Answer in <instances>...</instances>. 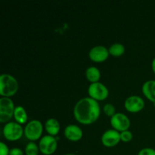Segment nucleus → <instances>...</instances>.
Returning <instances> with one entry per match:
<instances>
[{"label": "nucleus", "mask_w": 155, "mask_h": 155, "mask_svg": "<svg viewBox=\"0 0 155 155\" xmlns=\"http://www.w3.org/2000/svg\"><path fill=\"white\" fill-rule=\"evenodd\" d=\"M74 117L83 124L95 122L100 115V106L96 100L84 98L77 101L74 110Z\"/></svg>", "instance_id": "f257e3e1"}, {"label": "nucleus", "mask_w": 155, "mask_h": 155, "mask_svg": "<svg viewBox=\"0 0 155 155\" xmlns=\"http://www.w3.org/2000/svg\"><path fill=\"white\" fill-rule=\"evenodd\" d=\"M18 89V83L13 76L3 74L0 76V94L9 97L15 95Z\"/></svg>", "instance_id": "f03ea898"}, {"label": "nucleus", "mask_w": 155, "mask_h": 155, "mask_svg": "<svg viewBox=\"0 0 155 155\" xmlns=\"http://www.w3.org/2000/svg\"><path fill=\"white\" fill-rule=\"evenodd\" d=\"M15 107L14 102L8 97L0 98V122L5 123L8 121L14 115Z\"/></svg>", "instance_id": "7ed1b4c3"}, {"label": "nucleus", "mask_w": 155, "mask_h": 155, "mask_svg": "<svg viewBox=\"0 0 155 155\" xmlns=\"http://www.w3.org/2000/svg\"><path fill=\"white\" fill-rule=\"evenodd\" d=\"M43 128L42 123L37 120H33L30 121L24 129L25 136L31 141L37 140L42 135Z\"/></svg>", "instance_id": "20e7f679"}, {"label": "nucleus", "mask_w": 155, "mask_h": 155, "mask_svg": "<svg viewBox=\"0 0 155 155\" xmlns=\"http://www.w3.org/2000/svg\"><path fill=\"white\" fill-rule=\"evenodd\" d=\"M23 130L22 127L18 123L8 122L5 124L3 128L4 136L9 141H16L22 136Z\"/></svg>", "instance_id": "39448f33"}, {"label": "nucleus", "mask_w": 155, "mask_h": 155, "mask_svg": "<svg viewBox=\"0 0 155 155\" xmlns=\"http://www.w3.org/2000/svg\"><path fill=\"white\" fill-rule=\"evenodd\" d=\"M57 145V139L55 137L51 135H47L43 136L39 141V151L45 155H51L56 151Z\"/></svg>", "instance_id": "423d86ee"}, {"label": "nucleus", "mask_w": 155, "mask_h": 155, "mask_svg": "<svg viewBox=\"0 0 155 155\" xmlns=\"http://www.w3.org/2000/svg\"><path fill=\"white\" fill-rule=\"evenodd\" d=\"M88 92L90 97L96 101L104 100L108 95V89L103 83L97 82L93 83L89 86Z\"/></svg>", "instance_id": "0eeeda50"}, {"label": "nucleus", "mask_w": 155, "mask_h": 155, "mask_svg": "<svg viewBox=\"0 0 155 155\" xmlns=\"http://www.w3.org/2000/svg\"><path fill=\"white\" fill-rule=\"evenodd\" d=\"M110 124L117 131H125L128 130L130 126V119L127 115L122 113H116L110 119Z\"/></svg>", "instance_id": "6e6552de"}, {"label": "nucleus", "mask_w": 155, "mask_h": 155, "mask_svg": "<svg viewBox=\"0 0 155 155\" xmlns=\"http://www.w3.org/2000/svg\"><path fill=\"white\" fill-rule=\"evenodd\" d=\"M124 105L127 110L135 113V112L140 111L142 109H143L145 106V101L143 98L138 95H132L126 99Z\"/></svg>", "instance_id": "1a4fd4ad"}, {"label": "nucleus", "mask_w": 155, "mask_h": 155, "mask_svg": "<svg viewBox=\"0 0 155 155\" xmlns=\"http://www.w3.org/2000/svg\"><path fill=\"white\" fill-rule=\"evenodd\" d=\"M120 133L116 130H108L103 133L101 142L106 147H114L120 142Z\"/></svg>", "instance_id": "9d476101"}, {"label": "nucleus", "mask_w": 155, "mask_h": 155, "mask_svg": "<svg viewBox=\"0 0 155 155\" xmlns=\"http://www.w3.org/2000/svg\"><path fill=\"white\" fill-rule=\"evenodd\" d=\"M109 50L103 45H96L91 48L89 56L91 60L95 62H102L108 58Z\"/></svg>", "instance_id": "9b49d317"}, {"label": "nucleus", "mask_w": 155, "mask_h": 155, "mask_svg": "<svg viewBox=\"0 0 155 155\" xmlns=\"http://www.w3.org/2000/svg\"><path fill=\"white\" fill-rule=\"evenodd\" d=\"M65 137L70 141L76 142L80 140L83 136V130L77 125L71 124L68 125L64 130Z\"/></svg>", "instance_id": "f8f14e48"}, {"label": "nucleus", "mask_w": 155, "mask_h": 155, "mask_svg": "<svg viewBox=\"0 0 155 155\" xmlns=\"http://www.w3.org/2000/svg\"><path fill=\"white\" fill-rule=\"evenodd\" d=\"M142 92L145 97L155 104V80H148L142 86Z\"/></svg>", "instance_id": "ddd939ff"}, {"label": "nucleus", "mask_w": 155, "mask_h": 155, "mask_svg": "<svg viewBox=\"0 0 155 155\" xmlns=\"http://www.w3.org/2000/svg\"><path fill=\"white\" fill-rule=\"evenodd\" d=\"M45 127L46 131L52 136H55L60 130V124L58 121L54 118H50L47 120Z\"/></svg>", "instance_id": "4468645a"}, {"label": "nucleus", "mask_w": 155, "mask_h": 155, "mask_svg": "<svg viewBox=\"0 0 155 155\" xmlns=\"http://www.w3.org/2000/svg\"><path fill=\"white\" fill-rule=\"evenodd\" d=\"M86 76L87 77L88 80L90 82L93 83H97L98 80L101 77V74H100L99 70L95 67H89L86 69Z\"/></svg>", "instance_id": "2eb2a0df"}, {"label": "nucleus", "mask_w": 155, "mask_h": 155, "mask_svg": "<svg viewBox=\"0 0 155 155\" xmlns=\"http://www.w3.org/2000/svg\"><path fill=\"white\" fill-rule=\"evenodd\" d=\"M14 117L18 124H24L27 120V114L25 109L22 106H17L15 107Z\"/></svg>", "instance_id": "dca6fc26"}, {"label": "nucleus", "mask_w": 155, "mask_h": 155, "mask_svg": "<svg viewBox=\"0 0 155 155\" xmlns=\"http://www.w3.org/2000/svg\"><path fill=\"white\" fill-rule=\"evenodd\" d=\"M109 53L115 57L121 56L125 52V47L121 43H114L109 48Z\"/></svg>", "instance_id": "f3484780"}, {"label": "nucleus", "mask_w": 155, "mask_h": 155, "mask_svg": "<svg viewBox=\"0 0 155 155\" xmlns=\"http://www.w3.org/2000/svg\"><path fill=\"white\" fill-rule=\"evenodd\" d=\"M39 148L34 142H29L25 148V153L27 155H38Z\"/></svg>", "instance_id": "a211bd4d"}, {"label": "nucleus", "mask_w": 155, "mask_h": 155, "mask_svg": "<svg viewBox=\"0 0 155 155\" xmlns=\"http://www.w3.org/2000/svg\"><path fill=\"white\" fill-rule=\"evenodd\" d=\"M115 107L112 104L107 103V104H104V112L107 116L113 117L115 114Z\"/></svg>", "instance_id": "6ab92c4d"}, {"label": "nucleus", "mask_w": 155, "mask_h": 155, "mask_svg": "<svg viewBox=\"0 0 155 155\" xmlns=\"http://www.w3.org/2000/svg\"><path fill=\"white\" fill-rule=\"evenodd\" d=\"M132 139H133V134L129 130H125L120 133V139L123 142H130L132 140Z\"/></svg>", "instance_id": "aec40b11"}, {"label": "nucleus", "mask_w": 155, "mask_h": 155, "mask_svg": "<svg viewBox=\"0 0 155 155\" xmlns=\"http://www.w3.org/2000/svg\"><path fill=\"white\" fill-rule=\"evenodd\" d=\"M138 155H155V150L151 148H145L138 153Z\"/></svg>", "instance_id": "412c9836"}, {"label": "nucleus", "mask_w": 155, "mask_h": 155, "mask_svg": "<svg viewBox=\"0 0 155 155\" xmlns=\"http://www.w3.org/2000/svg\"><path fill=\"white\" fill-rule=\"evenodd\" d=\"M9 151L10 150L7 145L4 142H0V155H9Z\"/></svg>", "instance_id": "4be33fe9"}, {"label": "nucleus", "mask_w": 155, "mask_h": 155, "mask_svg": "<svg viewBox=\"0 0 155 155\" xmlns=\"http://www.w3.org/2000/svg\"><path fill=\"white\" fill-rule=\"evenodd\" d=\"M9 155H24V152H23V151L21 148H13L10 149Z\"/></svg>", "instance_id": "5701e85b"}, {"label": "nucleus", "mask_w": 155, "mask_h": 155, "mask_svg": "<svg viewBox=\"0 0 155 155\" xmlns=\"http://www.w3.org/2000/svg\"><path fill=\"white\" fill-rule=\"evenodd\" d=\"M151 67H152V70L154 71V73L155 74V58L153 59L152 61V64H151Z\"/></svg>", "instance_id": "b1692460"}, {"label": "nucleus", "mask_w": 155, "mask_h": 155, "mask_svg": "<svg viewBox=\"0 0 155 155\" xmlns=\"http://www.w3.org/2000/svg\"><path fill=\"white\" fill-rule=\"evenodd\" d=\"M65 155H76V154H65Z\"/></svg>", "instance_id": "393cba45"}]
</instances>
